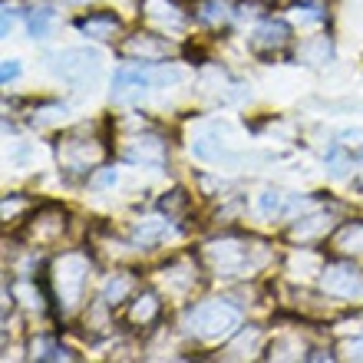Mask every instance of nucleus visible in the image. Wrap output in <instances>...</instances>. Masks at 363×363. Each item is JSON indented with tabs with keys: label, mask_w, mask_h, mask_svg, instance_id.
<instances>
[{
	"label": "nucleus",
	"mask_w": 363,
	"mask_h": 363,
	"mask_svg": "<svg viewBox=\"0 0 363 363\" xmlns=\"http://www.w3.org/2000/svg\"><path fill=\"white\" fill-rule=\"evenodd\" d=\"M50 23H53V10L50 7H40L30 13V33H33V37H47Z\"/></svg>",
	"instance_id": "4468645a"
},
{
	"label": "nucleus",
	"mask_w": 363,
	"mask_h": 363,
	"mask_svg": "<svg viewBox=\"0 0 363 363\" xmlns=\"http://www.w3.org/2000/svg\"><path fill=\"white\" fill-rule=\"evenodd\" d=\"M133 291V277L129 274H116V277H109L106 281V287H103V301L106 304H119V301H125V294Z\"/></svg>",
	"instance_id": "9b49d317"
},
{
	"label": "nucleus",
	"mask_w": 363,
	"mask_h": 363,
	"mask_svg": "<svg viewBox=\"0 0 363 363\" xmlns=\"http://www.w3.org/2000/svg\"><path fill=\"white\" fill-rule=\"evenodd\" d=\"M277 211H281V195L277 191H261L258 195V215L261 218H274Z\"/></svg>",
	"instance_id": "2eb2a0df"
},
{
	"label": "nucleus",
	"mask_w": 363,
	"mask_h": 363,
	"mask_svg": "<svg viewBox=\"0 0 363 363\" xmlns=\"http://www.w3.org/2000/svg\"><path fill=\"white\" fill-rule=\"evenodd\" d=\"M205 23H218V20H225V7L221 4H205V10L199 13Z\"/></svg>",
	"instance_id": "a211bd4d"
},
{
	"label": "nucleus",
	"mask_w": 363,
	"mask_h": 363,
	"mask_svg": "<svg viewBox=\"0 0 363 363\" xmlns=\"http://www.w3.org/2000/svg\"><path fill=\"white\" fill-rule=\"evenodd\" d=\"M79 33H86V37H96V40H109L119 33V17L113 13H89L77 23Z\"/></svg>",
	"instance_id": "6e6552de"
},
{
	"label": "nucleus",
	"mask_w": 363,
	"mask_h": 363,
	"mask_svg": "<svg viewBox=\"0 0 363 363\" xmlns=\"http://www.w3.org/2000/svg\"><path fill=\"white\" fill-rule=\"evenodd\" d=\"M327 57H330V43L327 40H317V43H307L304 47L307 63H327Z\"/></svg>",
	"instance_id": "dca6fc26"
},
{
	"label": "nucleus",
	"mask_w": 363,
	"mask_h": 363,
	"mask_svg": "<svg viewBox=\"0 0 363 363\" xmlns=\"http://www.w3.org/2000/svg\"><path fill=\"white\" fill-rule=\"evenodd\" d=\"M337 245H340L344 251H363V221L347 225V228L337 235Z\"/></svg>",
	"instance_id": "ddd939ff"
},
{
	"label": "nucleus",
	"mask_w": 363,
	"mask_h": 363,
	"mask_svg": "<svg viewBox=\"0 0 363 363\" xmlns=\"http://www.w3.org/2000/svg\"><path fill=\"white\" fill-rule=\"evenodd\" d=\"M125 155H129L133 162H143V165H162L165 162V143L162 139H155V135H149V139H135V145Z\"/></svg>",
	"instance_id": "1a4fd4ad"
},
{
	"label": "nucleus",
	"mask_w": 363,
	"mask_h": 363,
	"mask_svg": "<svg viewBox=\"0 0 363 363\" xmlns=\"http://www.w3.org/2000/svg\"><path fill=\"white\" fill-rule=\"evenodd\" d=\"M99 67V53H93V50H69V53H63L60 57V73H63V79H77V69H83V73H89V69Z\"/></svg>",
	"instance_id": "423d86ee"
},
{
	"label": "nucleus",
	"mask_w": 363,
	"mask_h": 363,
	"mask_svg": "<svg viewBox=\"0 0 363 363\" xmlns=\"http://www.w3.org/2000/svg\"><path fill=\"white\" fill-rule=\"evenodd\" d=\"M96 185H113V182H116V169H109V172H103V175H96Z\"/></svg>",
	"instance_id": "412c9836"
},
{
	"label": "nucleus",
	"mask_w": 363,
	"mask_h": 363,
	"mask_svg": "<svg viewBox=\"0 0 363 363\" xmlns=\"http://www.w3.org/2000/svg\"><path fill=\"white\" fill-rule=\"evenodd\" d=\"M287 37H291V27L284 20H268L255 30V47H284Z\"/></svg>",
	"instance_id": "9d476101"
},
{
	"label": "nucleus",
	"mask_w": 363,
	"mask_h": 363,
	"mask_svg": "<svg viewBox=\"0 0 363 363\" xmlns=\"http://www.w3.org/2000/svg\"><path fill=\"white\" fill-rule=\"evenodd\" d=\"M347 357L363 360V337H357V340H350V344H347Z\"/></svg>",
	"instance_id": "aec40b11"
},
{
	"label": "nucleus",
	"mask_w": 363,
	"mask_h": 363,
	"mask_svg": "<svg viewBox=\"0 0 363 363\" xmlns=\"http://www.w3.org/2000/svg\"><path fill=\"white\" fill-rule=\"evenodd\" d=\"M169 43L159 37H149V33H139V37L133 40H125L123 43V53L125 57H139L143 63H155V60H165L169 57Z\"/></svg>",
	"instance_id": "20e7f679"
},
{
	"label": "nucleus",
	"mask_w": 363,
	"mask_h": 363,
	"mask_svg": "<svg viewBox=\"0 0 363 363\" xmlns=\"http://www.w3.org/2000/svg\"><path fill=\"white\" fill-rule=\"evenodd\" d=\"M155 314H159V301H155L152 294H143V297H139V301L133 304V314H129V317H133L135 324H149Z\"/></svg>",
	"instance_id": "f8f14e48"
},
{
	"label": "nucleus",
	"mask_w": 363,
	"mask_h": 363,
	"mask_svg": "<svg viewBox=\"0 0 363 363\" xmlns=\"http://www.w3.org/2000/svg\"><path fill=\"white\" fill-rule=\"evenodd\" d=\"M294 17L301 20V23H320L327 13L320 10V4H304V7H294Z\"/></svg>",
	"instance_id": "f3484780"
},
{
	"label": "nucleus",
	"mask_w": 363,
	"mask_h": 363,
	"mask_svg": "<svg viewBox=\"0 0 363 363\" xmlns=\"http://www.w3.org/2000/svg\"><path fill=\"white\" fill-rule=\"evenodd\" d=\"M20 77V63L17 60H7L4 63V83H10V79H17Z\"/></svg>",
	"instance_id": "6ab92c4d"
},
{
	"label": "nucleus",
	"mask_w": 363,
	"mask_h": 363,
	"mask_svg": "<svg viewBox=\"0 0 363 363\" xmlns=\"http://www.w3.org/2000/svg\"><path fill=\"white\" fill-rule=\"evenodd\" d=\"M241 320V311L231 307L228 301H205V304L191 307L189 314V327L191 334L201 337V340H215V337L231 334Z\"/></svg>",
	"instance_id": "f257e3e1"
},
{
	"label": "nucleus",
	"mask_w": 363,
	"mask_h": 363,
	"mask_svg": "<svg viewBox=\"0 0 363 363\" xmlns=\"http://www.w3.org/2000/svg\"><path fill=\"white\" fill-rule=\"evenodd\" d=\"M149 83H152V73H149V69H143V67H123L119 73H116V79H113V89L119 96L143 93Z\"/></svg>",
	"instance_id": "0eeeda50"
},
{
	"label": "nucleus",
	"mask_w": 363,
	"mask_h": 363,
	"mask_svg": "<svg viewBox=\"0 0 363 363\" xmlns=\"http://www.w3.org/2000/svg\"><path fill=\"white\" fill-rule=\"evenodd\" d=\"M86 271H89V264L79 258V255H67V258L57 264L53 281H57V294H60L63 311H73V307L79 304L83 287H86Z\"/></svg>",
	"instance_id": "f03ea898"
},
{
	"label": "nucleus",
	"mask_w": 363,
	"mask_h": 363,
	"mask_svg": "<svg viewBox=\"0 0 363 363\" xmlns=\"http://www.w3.org/2000/svg\"><path fill=\"white\" fill-rule=\"evenodd\" d=\"M60 159L67 169H89L99 159V149L89 143H79V139H69L67 145H60Z\"/></svg>",
	"instance_id": "39448f33"
},
{
	"label": "nucleus",
	"mask_w": 363,
	"mask_h": 363,
	"mask_svg": "<svg viewBox=\"0 0 363 363\" xmlns=\"http://www.w3.org/2000/svg\"><path fill=\"white\" fill-rule=\"evenodd\" d=\"M320 287L337 301H363V277L347 264L327 268L324 277H320Z\"/></svg>",
	"instance_id": "7ed1b4c3"
},
{
	"label": "nucleus",
	"mask_w": 363,
	"mask_h": 363,
	"mask_svg": "<svg viewBox=\"0 0 363 363\" xmlns=\"http://www.w3.org/2000/svg\"><path fill=\"white\" fill-rule=\"evenodd\" d=\"M4 33H10V7H4Z\"/></svg>",
	"instance_id": "4be33fe9"
}]
</instances>
